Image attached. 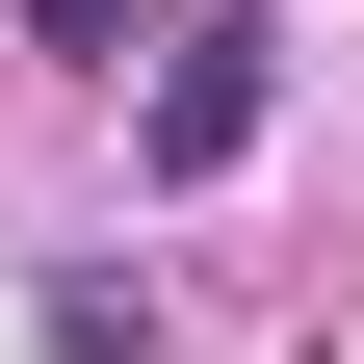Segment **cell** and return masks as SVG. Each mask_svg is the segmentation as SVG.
Wrapping results in <instances>:
<instances>
[{
    "mask_svg": "<svg viewBox=\"0 0 364 364\" xmlns=\"http://www.w3.org/2000/svg\"><path fill=\"white\" fill-rule=\"evenodd\" d=\"M260 105H287V26H156V105H130V156L156 182H235Z\"/></svg>",
    "mask_w": 364,
    "mask_h": 364,
    "instance_id": "1",
    "label": "cell"
},
{
    "mask_svg": "<svg viewBox=\"0 0 364 364\" xmlns=\"http://www.w3.org/2000/svg\"><path fill=\"white\" fill-rule=\"evenodd\" d=\"M26 26H53L78 78H130V53H156V26H130V0H26Z\"/></svg>",
    "mask_w": 364,
    "mask_h": 364,
    "instance_id": "2",
    "label": "cell"
}]
</instances>
